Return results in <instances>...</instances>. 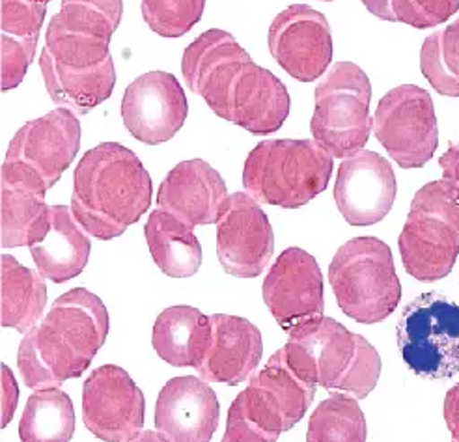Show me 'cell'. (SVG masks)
Instances as JSON below:
<instances>
[{"instance_id": "cell-37", "label": "cell", "mask_w": 459, "mask_h": 442, "mask_svg": "<svg viewBox=\"0 0 459 442\" xmlns=\"http://www.w3.org/2000/svg\"><path fill=\"white\" fill-rule=\"evenodd\" d=\"M3 90L17 88L25 79L29 65L34 60L38 38L25 39L3 34Z\"/></svg>"}, {"instance_id": "cell-26", "label": "cell", "mask_w": 459, "mask_h": 442, "mask_svg": "<svg viewBox=\"0 0 459 442\" xmlns=\"http://www.w3.org/2000/svg\"><path fill=\"white\" fill-rule=\"evenodd\" d=\"M0 243L4 248L32 247L48 238L51 230V205L45 193L29 185L3 178V219Z\"/></svg>"}, {"instance_id": "cell-32", "label": "cell", "mask_w": 459, "mask_h": 442, "mask_svg": "<svg viewBox=\"0 0 459 442\" xmlns=\"http://www.w3.org/2000/svg\"><path fill=\"white\" fill-rule=\"evenodd\" d=\"M43 51L70 67H94L112 56L110 39L65 29L56 17L49 22Z\"/></svg>"}, {"instance_id": "cell-1", "label": "cell", "mask_w": 459, "mask_h": 442, "mask_svg": "<svg viewBox=\"0 0 459 442\" xmlns=\"http://www.w3.org/2000/svg\"><path fill=\"white\" fill-rule=\"evenodd\" d=\"M181 74L219 118L252 134L277 133L290 114V94L281 79L258 65L232 34L213 29L183 53Z\"/></svg>"}, {"instance_id": "cell-30", "label": "cell", "mask_w": 459, "mask_h": 442, "mask_svg": "<svg viewBox=\"0 0 459 442\" xmlns=\"http://www.w3.org/2000/svg\"><path fill=\"white\" fill-rule=\"evenodd\" d=\"M366 418L348 394H333L310 416L307 442H366Z\"/></svg>"}, {"instance_id": "cell-20", "label": "cell", "mask_w": 459, "mask_h": 442, "mask_svg": "<svg viewBox=\"0 0 459 442\" xmlns=\"http://www.w3.org/2000/svg\"><path fill=\"white\" fill-rule=\"evenodd\" d=\"M210 321L212 342L196 371L208 383L236 386L252 376L262 360V333L238 316L213 314Z\"/></svg>"}, {"instance_id": "cell-34", "label": "cell", "mask_w": 459, "mask_h": 442, "mask_svg": "<svg viewBox=\"0 0 459 442\" xmlns=\"http://www.w3.org/2000/svg\"><path fill=\"white\" fill-rule=\"evenodd\" d=\"M122 13V0H62L55 17L65 29L110 39L120 27Z\"/></svg>"}, {"instance_id": "cell-28", "label": "cell", "mask_w": 459, "mask_h": 442, "mask_svg": "<svg viewBox=\"0 0 459 442\" xmlns=\"http://www.w3.org/2000/svg\"><path fill=\"white\" fill-rule=\"evenodd\" d=\"M250 385L260 388L281 411L288 429L303 420L316 394V385L297 376L288 364L284 349H279L267 364L250 377Z\"/></svg>"}, {"instance_id": "cell-9", "label": "cell", "mask_w": 459, "mask_h": 442, "mask_svg": "<svg viewBox=\"0 0 459 442\" xmlns=\"http://www.w3.org/2000/svg\"><path fill=\"white\" fill-rule=\"evenodd\" d=\"M81 148V124L74 110L60 107L22 126L6 152L3 178L48 195L70 169Z\"/></svg>"}, {"instance_id": "cell-11", "label": "cell", "mask_w": 459, "mask_h": 442, "mask_svg": "<svg viewBox=\"0 0 459 442\" xmlns=\"http://www.w3.org/2000/svg\"><path fill=\"white\" fill-rule=\"evenodd\" d=\"M374 134L398 167L422 169L439 146L431 96L415 84H402L379 101Z\"/></svg>"}, {"instance_id": "cell-5", "label": "cell", "mask_w": 459, "mask_h": 442, "mask_svg": "<svg viewBox=\"0 0 459 442\" xmlns=\"http://www.w3.org/2000/svg\"><path fill=\"white\" fill-rule=\"evenodd\" d=\"M333 157L316 141H265L252 150L243 169L247 195L256 202L297 209L324 193Z\"/></svg>"}, {"instance_id": "cell-39", "label": "cell", "mask_w": 459, "mask_h": 442, "mask_svg": "<svg viewBox=\"0 0 459 442\" xmlns=\"http://www.w3.org/2000/svg\"><path fill=\"white\" fill-rule=\"evenodd\" d=\"M17 385L8 366L3 364V426L12 420V414L17 405Z\"/></svg>"}, {"instance_id": "cell-14", "label": "cell", "mask_w": 459, "mask_h": 442, "mask_svg": "<svg viewBox=\"0 0 459 442\" xmlns=\"http://www.w3.org/2000/svg\"><path fill=\"white\" fill-rule=\"evenodd\" d=\"M189 114L187 96L172 74L150 72L136 77L122 100L124 126L148 146L169 143Z\"/></svg>"}, {"instance_id": "cell-25", "label": "cell", "mask_w": 459, "mask_h": 442, "mask_svg": "<svg viewBox=\"0 0 459 442\" xmlns=\"http://www.w3.org/2000/svg\"><path fill=\"white\" fill-rule=\"evenodd\" d=\"M0 267V284H3V327L29 334L41 319L48 286L39 271L21 265L13 256L3 254Z\"/></svg>"}, {"instance_id": "cell-22", "label": "cell", "mask_w": 459, "mask_h": 442, "mask_svg": "<svg viewBox=\"0 0 459 442\" xmlns=\"http://www.w3.org/2000/svg\"><path fill=\"white\" fill-rule=\"evenodd\" d=\"M90 239L77 222L72 207H51V230L48 238L30 247L38 271L49 281L62 284L79 276L90 258Z\"/></svg>"}, {"instance_id": "cell-36", "label": "cell", "mask_w": 459, "mask_h": 442, "mask_svg": "<svg viewBox=\"0 0 459 442\" xmlns=\"http://www.w3.org/2000/svg\"><path fill=\"white\" fill-rule=\"evenodd\" d=\"M48 4L30 0H3V34L34 39L39 36Z\"/></svg>"}, {"instance_id": "cell-35", "label": "cell", "mask_w": 459, "mask_h": 442, "mask_svg": "<svg viewBox=\"0 0 459 442\" xmlns=\"http://www.w3.org/2000/svg\"><path fill=\"white\" fill-rule=\"evenodd\" d=\"M205 0H143L146 25L163 38L186 36L202 19Z\"/></svg>"}, {"instance_id": "cell-40", "label": "cell", "mask_w": 459, "mask_h": 442, "mask_svg": "<svg viewBox=\"0 0 459 442\" xmlns=\"http://www.w3.org/2000/svg\"><path fill=\"white\" fill-rule=\"evenodd\" d=\"M439 165L443 169V179L459 189V143L450 144V148L441 155Z\"/></svg>"}, {"instance_id": "cell-8", "label": "cell", "mask_w": 459, "mask_h": 442, "mask_svg": "<svg viewBox=\"0 0 459 442\" xmlns=\"http://www.w3.org/2000/svg\"><path fill=\"white\" fill-rule=\"evenodd\" d=\"M370 100V79L351 62L331 65L316 86L310 131L314 141L333 159H348L368 143L374 129Z\"/></svg>"}, {"instance_id": "cell-23", "label": "cell", "mask_w": 459, "mask_h": 442, "mask_svg": "<svg viewBox=\"0 0 459 442\" xmlns=\"http://www.w3.org/2000/svg\"><path fill=\"white\" fill-rule=\"evenodd\" d=\"M212 342V321L193 307H172L155 319L152 343L165 362L195 369L205 357Z\"/></svg>"}, {"instance_id": "cell-42", "label": "cell", "mask_w": 459, "mask_h": 442, "mask_svg": "<svg viewBox=\"0 0 459 442\" xmlns=\"http://www.w3.org/2000/svg\"><path fill=\"white\" fill-rule=\"evenodd\" d=\"M30 3H39V4H49L51 0H30Z\"/></svg>"}, {"instance_id": "cell-10", "label": "cell", "mask_w": 459, "mask_h": 442, "mask_svg": "<svg viewBox=\"0 0 459 442\" xmlns=\"http://www.w3.org/2000/svg\"><path fill=\"white\" fill-rule=\"evenodd\" d=\"M398 347L411 371L428 379L459 374V305L439 291L422 293L403 308Z\"/></svg>"}, {"instance_id": "cell-38", "label": "cell", "mask_w": 459, "mask_h": 442, "mask_svg": "<svg viewBox=\"0 0 459 442\" xmlns=\"http://www.w3.org/2000/svg\"><path fill=\"white\" fill-rule=\"evenodd\" d=\"M445 422L452 442H459V383L454 385L445 395Z\"/></svg>"}, {"instance_id": "cell-27", "label": "cell", "mask_w": 459, "mask_h": 442, "mask_svg": "<svg viewBox=\"0 0 459 442\" xmlns=\"http://www.w3.org/2000/svg\"><path fill=\"white\" fill-rule=\"evenodd\" d=\"M75 431L74 402L60 388L34 392L19 422L21 442H70Z\"/></svg>"}, {"instance_id": "cell-4", "label": "cell", "mask_w": 459, "mask_h": 442, "mask_svg": "<svg viewBox=\"0 0 459 442\" xmlns=\"http://www.w3.org/2000/svg\"><path fill=\"white\" fill-rule=\"evenodd\" d=\"M288 364L305 381L355 400L368 395L381 376L377 349L331 317H316L288 331Z\"/></svg>"}, {"instance_id": "cell-21", "label": "cell", "mask_w": 459, "mask_h": 442, "mask_svg": "<svg viewBox=\"0 0 459 442\" xmlns=\"http://www.w3.org/2000/svg\"><path fill=\"white\" fill-rule=\"evenodd\" d=\"M39 69L53 101L77 114H88L105 103L117 84L112 56L94 67H70L56 62L48 51H41Z\"/></svg>"}, {"instance_id": "cell-16", "label": "cell", "mask_w": 459, "mask_h": 442, "mask_svg": "<svg viewBox=\"0 0 459 442\" xmlns=\"http://www.w3.org/2000/svg\"><path fill=\"white\" fill-rule=\"evenodd\" d=\"M217 252L222 269L238 278H256L274 252V236L264 209L245 193H234L217 228Z\"/></svg>"}, {"instance_id": "cell-18", "label": "cell", "mask_w": 459, "mask_h": 442, "mask_svg": "<svg viewBox=\"0 0 459 442\" xmlns=\"http://www.w3.org/2000/svg\"><path fill=\"white\" fill-rule=\"evenodd\" d=\"M221 405L208 381L174 377L155 403V426L169 442H210L219 426Z\"/></svg>"}, {"instance_id": "cell-29", "label": "cell", "mask_w": 459, "mask_h": 442, "mask_svg": "<svg viewBox=\"0 0 459 442\" xmlns=\"http://www.w3.org/2000/svg\"><path fill=\"white\" fill-rule=\"evenodd\" d=\"M284 431L281 411L260 388L248 385L228 411L222 442H277Z\"/></svg>"}, {"instance_id": "cell-41", "label": "cell", "mask_w": 459, "mask_h": 442, "mask_svg": "<svg viewBox=\"0 0 459 442\" xmlns=\"http://www.w3.org/2000/svg\"><path fill=\"white\" fill-rule=\"evenodd\" d=\"M127 442H169V438L165 435H160L159 431H141L134 438L127 440Z\"/></svg>"}, {"instance_id": "cell-13", "label": "cell", "mask_w": 459, "mask_h": 442, "mask_svg": "<svg viewBox=\"0 0 459 442\" xmlns=\"http://www.w3.org/2000/svg\"><path fill=\"white\" fill-rule=\"evenodd\" d=\"M269 51L286 74L301 82H314L333 60V34L325 15L291 4L269 27Z\"/></svg>"}, {"instance_id": "cell-24", "label": "cell", "mask_w": 459, "mask_h": 442, "mask_svg": "<svg viewBox=\"0 0 459 442\" xmlns=\"http://www.w3.org/2000/svg\"><path fill=\"white\" fill-rule=\"evenodd\" d=\"M144 236L157 267L172 278L193 276L202 265V247L193 228L157 207L144 224Z\"/></svg>"}, {"instance_id": "cell-19", "label": "cell", "mask_w": 459, "mask_h": 442, "mask_svg": "<svg viewBox=\"0 0 459 442\" xmlns=\"http://www.w3.org/2000/svg\"><path fill=\"white\" fill-rule=\"evenodd\" d=\"M221 174L202 159L183 160L160 183L157 205L191 228L221 221L228 202Z\"/></svg>"}, {"instance_id": "cell-43", "label": "cell", "mask_w": 459, "mask_h": 442, "mask_svg": "<svg viewBox=\"0 0 459 442\" xmlns=\"http://www.w3.org/2000/svg\"><path fill=\"white\" fill-rule=\"evenodd\" d=\"M324 3H333V0H324Z\"/></svg>"}, {"instance_id": "cell-3", "label": "cell", "mask_w": 459, "mask_h": 442, "mask_svg": "<svg viewBox=\"0 0 459 442\" xmlns=\"http://www.w3.org/2000/svg\"><path fill=\"white\" fill-rule=\"evenodd\" d=\"M74 178L72 212L86 234L101 241L120 238L152 204L148 170L118 143H103L86 152Z\"/></svg>"}, {"instance_id": "cell-17", "label": "cell", "mask_w": 459, "mask_h": 442, "mask_svg": "<svg viewBox=\"0 0 459 442\" xmlns=\"http://www.w3.org/2000/svg\"><path fill=\"white\" fill-rule=\"evenodd\" d=\"M396 174L390 162L376 152L360 150L343 159L336 174L334 200L342 217L351 226L381 222L394 205Z\"/></svg>"}, {"instance_id": "cell-15", "label": "cell", "mask_w": 459, "mask_h": 442, "mask_svg": "<svg viewBox=\"0 0 459 442\" xmlns=\"http://www.w3.org/2000/svg\"><path fill=\"white\" fill-rule=\"evenodd\" d=\"M264 300L284 331L324 316V276L303 248L284 250L264 281Z\"/></svg>"}, {"instance_id": "cell-7", "label": "cell", "mask_w": 459, "mask_h": 442, "mask_svg": "<svg viewBox=\"0 0 459 442\" xmlns=\"http://www.w3.org/2000/svg\"><path fill=\"white\" fill-rule=\"evenodd\" d=\"M340 310L362 325L381 323L402 299V284L388 245L364 236L343 243L329 267Z\"/></svg>"}, {"instance_id": "cell-2", "label": "cell", "mask_w": 459, "mask_h": 442, "mask_svg": "<svg viewBox=\"0 0 459 442\" xmlns=\"http://www.w3.org/2000/svg\"><path fill=\"white\" fill-rule=\"evenodd\" d=\"M107 334L108 312L98 295L84 288L64 293L19 345L17 366L25 385L56 388L82 376Z\"/></svg>"}, {"instance_id": "cell-33", "label": "cell", "mask_w": 459, "mask_h": 442, "mask_svg": "<svg viewBox=\"0 0 459 442\" xmlns=\"http://www.w3.org/2000/svg\"><path fill=\"white\" fill-rule=\"evenodd\" d=\"M362 4L383 21L419 30L443 25L459 10V0H362Z\"/></svg>"}, {"instance_id": "cell-12", "label": "cell", "mask_w": 459, "mask_h": 442, "mask_svg": "<svg viewBox=\"0 0 459 442\" xmlns=\"http://www.w3.org/2000/svg\"><path fill=\"white\" fill-rule=\"evenodd\" d=\"M144 394L126 369L101 366L82 388V418L88 431L105 442H127L143 431Z\"/></svg>"}, {"instance_id": "cell-31", "label": "cell", "mask_w": 459, "mask_h": 442, "mask_svg": "<svg viewBox=\"0 0 459 442\" xmlns=\"http://www.w3.org/2000/svg\"><path fill=\"white\" fill-rule=\"evenodd\" d=\"M420 69L437 94L459 98V17L424 39Z\"/></svg>"}, {"instance_id": "cell-6", "label": "cell", "mask_w": 459, "mask_h": 442, "mask_svg": "<svg viewBox=\"0 0 459 442\" xmlns=\"http://www.w3.org/2000/svg\"><path fill=\"white\" fill-rule=\"evenodd\" d=\"M402 262L412 278L437 282L459 256V189L439 179L415 195L398 239Z\"/></svg>"}]
</instances>
